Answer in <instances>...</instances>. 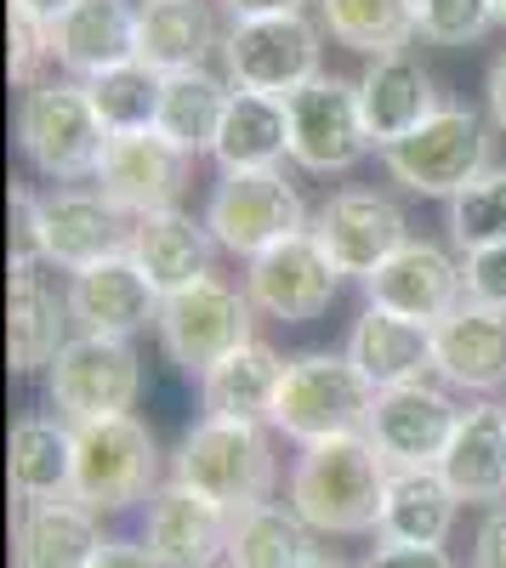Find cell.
Here are the masks:
<instances>
[{"label": "cell", "instance_id": "1", "mask_svg": "<svg viewBox=\"0 0 506 568\" xmlns=\"http://www.w3.org/2000/svg\"><path fill=\"white\" fill-rule=\"evenodd\" d=\"M387 471L393 466L371 438L342 433V438L302 444L285 495L313 535H371L376 517H382Z\"/></svg>", "mask_w": 506, "mask_h": 568}, {"label": "cell", "instance_id": "2", "mask_svg": "<svg viewBox=\"0 0 506 568\" xmlns=\"http://www.w3.org/2000/svg\"><path fill=\"white\" fill-rule=\"evenodd\" d=\"M371 409H376V387L347 353H302L285 364L273 426L291 444H318V438L364 433Z\"/></svg>", "mask_w": 506, "mask_h": 568}, {"label": "cell", "instance_id": "3", "mask_svg": "<svg viewBox=\"0 0 506 568\" xmlns=\"http://www.w3.org/2000/svg\"><path fill=\"white\" fill-rule=\"evenodd\" d=\"M18 149L23 160L52 176V182H80L98 176V160L109 149V131L85 98V80H34L18 103Z\"/></svg>", "mask_w": 506, "mask_h": 568}, {"label": "cell", "instance_id": "4", "mask_svg": "<svg viewBox=\"0 0 506 568\" xmlns=\"http://www.w3.org/2000/svg\"><path fill=\"white\" fill-rule=\"evenodd\" d=\"M171 478L211 495L227 511H251L273 495V444L251 420H216L205 415L189 426L171 455Z\"/></svg>", "mask_w": 506, "mask_h": 568}, {"label": "cell", "instance_id": "5", "mask_svg": "<svg viewBox=\"0 0 506 568\" xmlns=\"http://www.w3.org/2000/svg\"><path fill=\"white\" fill-rule=\"evenodd\" d=\"M382 160H387V176L398 187H409V194L455 200L473 176L489 171V136H484V120L473 109L444 103L409 136H398L393 149H382Z\"/></svg>", "mask_w": 506, "mask_h": 568}, {"label": "cell", "instance_id": "6", "mask_svg": "<svg viewBox=\"0 0 506 568\" xmlns=\"http://www.w3.org/2000/svg\"><path fill=\"white\" fill-rule=\"evenodd\" d=\"M251 296L234 291V284H222L216 273H205L200 284H189V291H171L160 302V347L165 358L182 369V375H211L234 347L256 342L251 336Z\"/></svg>", "mask_w": 506, "mask_h": 568}, {"label": "cell", "instance_id": "7", "mask_svg": "<svg viewBox=\"0 0 506 568\" xmlns=\"http://www.w3.org/2000/svg\"><path fill=\"white\" fill-rule=\"evenodd\" d=\"M160 449L136 415H103L74 426V500L91 511H125L154 495Z\"/></svg>", "mask_w": 506, "mask_h": 568}, {"label": "cell", "instance_id": "8", "mask_svg": "<svg viewBox=\"0 0 506 568\" xmlns=\"http://www.w3.org/2000/svg\"><path fill=\"white\" fill-rule=\"evenodd\" d=\"M205 227L222 251L251 262L307 233V205L296 194V182H285V171H222L205 205Z\"/></svg>", "mask_w": 506, "mask_h": 568}, {"label": "cell", "instance_id": "9", "mask_svg": "<svg viewBox=\"0 0 506 568\" xmlns=\"http://www.w3.org/2000/svg\"><path fill=\"white\" fill-rule=\"evenodd\" d=\"M136 393H143V364H136L125 336H85L80 329L45 369V398L69 426L131 415Z\"/></svg>", "mask_w": 506, "mask_h": 568}, {"label": "cell", "instance_id": "10", "mask_svg": "<svg viewBox=\"0 0 506 568\" xmlns=\"http://www.w3.org/2000/svg\"><path fill=\"white\" fill-rule=\"evenodd\" d=\"M318 34L307 12H280V18H234L222 34V63L240 91H267V98H291L318 74Z\"/></svg>", "mask_w": 506, "mask_h": 568}, {"label": "cell", "instance_id": "11", "mask_svg": "<svg viewBox=\"0 0 506 568\" xmlns=\"http://www.w3.org/2000/svg\"><path fill=\"white\" fill-rule=\"evenodd\" d=\"M291 160L313 176H336L353 171L364 154L376 149L364 131V109H358V80H336V74H313L302 91H291Z\"/></svg>", "mask_w": 506, "mask_h": 568}, {"label": "cell", "instance_id": "12", "mask_svg": "<svg viewBox=\"0 0 506 568\" xmlns=\"http://www.w3.org/2000/svg\"><path fill=\"white\" fill-rule=\"evenodd\" d=\"M307 233L336 262L342 278H371L409 240V222H404L398 200L376 194V187H342V194H331L313 211Z\"/></svg>", "mask_w": 506, "mask_h": 568}, {"label": "cell", "instance_id": "13", "mask_svg": "<svg viewBox=\"0 0 506 568\" xmlns=\"http://www.w3.org/2000/svg\"><path fill=\"white\" fill-rule=\"evenodd\" d=\"M131 222L114 200L103 194H80V187H52L34 194V245L40 262H52L63 273H80L103 256L131 251Z\"/></svg>", "mask_w": 506, "mask_h": 568}, {"label": "cell", "instance_id": "14", "mask_svg": "<svg viewBox=\"0 0 506 568\" xmlns=\"http://www.w3.org/2000/svg\"><path fill=\"white\" fill-rule=\"evenodd\" d=\"M189 160L171 136L160 131H125L109 136V149L98 160V194L114 200L125 216H149V211H171L189 187Z\"/></svg>", "mask_w": 506, "mask_h": 568}, {"label": "cell", "instance_id": "15", "mask_svg": "<svg viewBox=\"0 0 506 568\" xmlns=\"http://www.w3.org/2000/svg\"><path fill=\"white\" fill-rule=\"evenodd\" d=\"M336 284H342V273H336V262L325 251H318L313 233H296V240L251 256V267H245L251 307L267 313V318H280V324L318 318L336 302Z\"/></svg>", "mask_w": 506, "mask_h": 568}, {"label": "cell", "instance_id": "16", "mask_svg": "<svg viewBox=\"0 0 506 568\" xmlns=\"http://www.w3.org/2000/svg\"><path fill=\"white\" fill-rule=\"evenodd\" d=\"M69 318L74 329H85V336H136V329H149L160 324V291H154V278L136 267L131 251L120 256H103V262H91L80 273H69Z\"/></svg>", "mask_w": 506, "mask_h": 568}, {"label": "cell", "instance_id": "17", "mask_svg": "<svg viewBox=\"0 0 506 568\" xmlns=\"http://www.w3.org/2000/svg\"><path fill=\"white\" fill-rule=\"evenodd\" d=\"M234 517L216 506L211 495L189 489V484H160L149 495V524H143V546L165 562V568H216L227 562V540H234Z\"/></svg>", "mask_w": 506, "mask_h": 568}, {"label": "cell", "instance_id": "18", "mask_svg": "<svg viewBox=\"0 0 506 568\" xmlns=\"http://www.w3.org/2000/svg\"><path fill=\"white\" fill-rule=\"evenodd\" d=\"M455 420H462V409L449 404L444 387L404 382V387H382L376 393V409H371L364 438L387 455V466H438L449 438H455Z\"/></svg>", "mask_w": 506, "mask_h": 568}, {"label": "cell", "instance_id": "19", "mask_svg": "<svg viewBox=\"0 0 506 568\" xmlns=\"http://www.w3.org/2000/svg\"><path fill=\"white\" fill-rule=\"evenodd\" d=\"M364 291H371L376 307H393V313L422 318V324H438L467 302L462 267H455L449 251L433 245V240H404L371 278H364Z\"/></svg>", "mask_w": 506, "mask_h": 568}, {"label": "cell", "instance_id": "20", "mask_svg": "<svg viewBox=\"0 0 506 568\" xmlns=\"http://www.w3.org/2000/svg\"><path fill=\"white\" fill-rule=\"evenodd\" d=\"M347 358L382 393V387H404V382H427V369H438V342H433V324L371 302L347 329Z\"/></svg>", "mask_w": 506, "mask_h": 568}, {"label": "cell", "instance_id": "21", "mask_svg": "<svg viewBox=\"0 0 506 568\" xmlns=\"http://www.w3.org/2000/svg\"><path fill=\"white\" fill-rule=\"evenodd\" d=\"M358 109H364V131H371L376 149H393L398 136H409L444 103L433 91V74L409 52H382L358 74Z\"/></svg>", "mask_w": 506, "mask_h": 568}, {"label": "cell", "instance_id": "22", "mask_svg": "<svg viewBox=\"0 0 506 568\" xmlns=\"http://www.w3.org/2000/svg\"><path fill=\"white\" fill-rule=\"evenodd\" d=\"M52 63L91 80L103 69L136 63V7L131 0H74V7L45 29Z\"/></svg>", "mask_w": 506, "mask_h": 568}, {"label": "cell", "instance_id": "23", "mask_svg": "<svg viewBox=\"0 0 506 568\" xmlns=\"http://www.w3.org/2000/svg\"><path fill=\"white\" fill-rule=\"evenodd\" d=\"M69 302H58V291L40 278V262H12V284H7V358L12 375H34L52 369V358L69 347Z\"/></svg>", "mask_w": 506, "mask_h": 568}, {"label": "cell", "instance_id": "24", "mask_svg": "<svg viewBox=\"0 0 506 568\" xmlns=\"http://www.w3.org/2000/svg\"><path fill=\"white\" fill-rule=\"evenodd\" d=\"M438 375L462 393H500L506 387V313L462 302L449 318L433 324Z\"/></svg>", "mask_w": 506, "mask_h": 568}, {"label": "cell", "instance_id": "25", "mask_svg": "<svg viewBox=\"0 0 506 568\" xmlns=\"http://www.w3.org/2000/svg\"><path fill=\"white\" fill-rule=\"evenodd\" d=\"M455 511H462V495L449 489L438 466H393L376 535L387 546H444L455 529Z\"/></svg>", "mask_w": 506, "mask_h": 568}, {"label": "cell", "instance_id": "26", "mask_svg": "<svg viewBox=\"0 0 506 568\" xmlns=\"http://www.w3.org/2000/svg\"><path fill=\"white\" fill-rule=\"evenodd\" d=\"M98 546H103V529L85 500L74 495L29 500L12 535V562L18 568H91Z\"/></svg>", "mask_w": 506, "mask_h": 568}, {"label": "cell", "instance_id": "27", "mask_svg": "<svg viewBox=\"0 0 506 568\" xmlns=\"http://www.w3.org/2000/svg\"><path fill=\"white\" fill-rule=\"evenodd\" d=\"M211 227L194 222L189 211H149L131 222V256L136 267H143L154 278V291L171 296V291H189V284H200L211 273Z\"/></svg>", "mask_w": 506, "mask_h": 568}, {"label": "cell", "instance_id": "28", "mask_svg": "<svg viewBox=\"0 0 506 568\" xmlns=\"http://www.w3.org/2000/svg\"><path fill=\"white\" fill-rule=\"evenodd\" d=\"M222 52V34L205 0H143L136 7V63L154 74L205 69V58Z\"/></svg>", "mask_w": 506, "mask_h": 568}, {"label": "cell", "instance_id": "29", "mask_svg": "<svg viewBox=\"0 0 506 568\" xmlns=\"http://www.w3.org/2000/svg\"><path fill=\"white\" fill-rule=\"evenodd\" d=\"M438 471L449 478V489L462 495V500H473V506L506 500V404H473V409H462Z\"/></svg>", "mask_w": 506, "mask_h": 568}, {"label": "cell", "instance_id": "30", "mask_svg": "<svg viewBox=\"0 0 506 568\" xmlns=\"http://www.w3.org/2000/svg\"><path fill=\"white\" fill-rule=\"evenodd\" d=\"M280 382H285V358L273 353L267 342H245V347L227 353L211 375H200V398H205V415H216V420L273 426Z\"/></svg>", "mask_w": 506, "mask_h": 568}, {"label": "cell", "instance_id": "31", "mask_svg": "<svg viewBox=\"0 0 506 568\" xmlns=\"http://www.w3.org/2000/svg\"><path fill=\"white\" fill-rule=\"evenodd\" d=\"M211 154L222 171H280V160L291 154V103L234 85Z\"/></svg>", "mask_w": 506, "mask_h": 568}, {"label": "cell", "instance_id": "32", "mask_svg": "<svg viewBox=\"0 0 506 568\" xmlns=\"http://www.w3.org/2000/svg\"><path fill=\"white\" fill-rule=\"evenodd\" d=\"M7 478H12V495L23 506L74 495V426L23 415L12 426V444H7Z\"/></svg>", "mask_w": 506, "mask_h": 568}, {"label": "cell", "instance_id": "33", "mask_svg": "<svg viewBox=\"0 0 506 568\" xmlns=\"http://www.w3.org/2000/svg\"><path fill=\"white\" fill-rule=\"evenodd\" d=\"M227 80H216L211 69H182L160 80V120L154 131L171 136L182 154H211L216 136H222V114H227Z\"/></svg>", "mask_w": 506, "mask_h": 568}, {"label": "cell", "instance_id": "34", "mask_svg": "<svg viewBox=\"0 0 506 568\" xmlns=\"http://www.w3.org/2000/svg\"><path fill=\"white\" fill-rule=\"evenodd\" d=\"M313 529L296 517V506L262 500L234 517V540H227V568H302L313 557Z\"/></svg>", "mask_w": 506, "mask_h": 568}, {"label": "cell", "instance_id": "35", "mask_svg": "<svg viewBox=\"0 0 506 568\" xmlns=\"http://www.w3.org/2000/svg\"><path fill=\"white\" fill-rule=\"evenodd\" d=\"M318 23L336 45L364 58L404 52L416 29V0H318Z\"/></svg>", "mask_w": 506, "mask_h": 568}, {"label": "cell", "instance_id": "36", "mask_svg": "<svg viewBox=\"0 0 506 568\" xmlns=\"http://www.w3.org/2000/svg\"><path fill=\"white\" fill-rule=\"evenodd\" d=\"M160 80L149 63H120V69H103L85 80V98L98 109L103 131L109 136H125V131H154L160 120Z\"/></svg>", "mask_w": 506, "mask_h": 568}, {"label": "cell", "instance_id": "37", "mask_svg": "<svg viewBox=\"0 0 506 568\" xmlns=\"http://www.w3.org/2000/svg\"><path fill=\"white\" fill-rule=\"evenodd\" d=\"M449 240L462 251H484L506 240V171L473 176L462 194L449 200Z\"/></svg>", "mask_w": 506, "mask_h": 568}, {"label": "cell", "instance_id": "38", "mask_svg": "<svg viewBox=\"0 0 506 568\" xmlns=\"http://www.w3.org/2000/svg\"><path fill=\"white\" fill-rule=\"evenodd\" d=\"M500 23L495 0H416V29L433 45H473Z\"/></svg>", "mask_w": 506, "mask_h": 568}, {"label": "cell", "instance_id": "39", "mask_svg": "<svg viewBox=\"0 0 506 568\" xmlns=\"http://www.w3.org/2000/svg\"><path fill=\"white\" fill-rule=\"evenodd\" d=\"M462 284H467V302L506 313V240L500 245H484V251H467Z\"/></svg>", "mask_w": 506, "mask_h": 568}, {"label": "cell", "instance_id": "40", "mask_svg": "<svg viewBox=\"0 0 506 568\" xmlns=\"http://www.w3.org/2000/svg\"><path fill=\"white\" fill-rule=\"evenodd\" d=\"M7 34H12V52H7L12 85L29 91V85L40 80V63H52V40H45V23H34V18H23V12H12Z\"/></svg>", "mask_w": 506, "mask_h": 568}, {"label": "cell", "instance_id": "41", "mask_svg": "<svg viewBox=\"0 0 506 568\" xmlns=\"http://www.w3.org/2000/svg\"><path fill=\"white\" fill-rule=\"evenodd\" d=\"M358 568H455L444 546H376L371 557H364Z\"/></svg>", "mask_w": 506, "mask_h": 568}, {"label": "cell", "instance_id": "42", "mask_svg": "<svg viewBox=\"0 0 506 568\" xmlns=\"http://www.w3.org/2000/svg\"><path fill=\"white\" fill-rule=\"evenodd\" d=\"M473 568H506V506H495V511L484 517V524H478Z\"/></svg>", "mask_w": 506, "mask_h": 568}, {"label": "cell", "instance_id": "43", "mask_svg": "<svg viewBox=\"0 0 506 568\" xmlns=\"http://www.w3.org/2000/svg\"><path fill=\"white\" fill-rule=\"evenodd\" d=\"M91 568H165L149 546H131V540H103L98 557H91Z\"/></svg>", "mask_w": 506, "mask_h": 568}, {"label": "cell", "instance_id": "44", "mask_svg": "<svg viewBox=\"0 0 506 568\" xmlns=\"http://www.w3.org/2000/svg\"><path fill=\"white\" fill-rule=\"evenodd\" d=\"M234 18H280V12H302L307 0H222Z\"/></svg>", "mask_w": 506, "mask_h": 568}, {"label": "cell", "instance_id": "45", "mask_svg": "<svg viewBox=\"0 0 506 568\" xmlns=\"http://www.w3.org/2000/svg\"><path fill=\"white\" fill-rule=\"evenodd\" d=\"M484 98H489V120L506 131V52L489 63V80H484Z\"/></svg>", "mask_w": 506, "mask_h": 568}, {"label": "cell", "instance_id": "46", "mask_svg": "<svg viewBox=\"0 0 506 568\" xmlns=\"http://www.w3.org/2000/svg\"><path fill=\"white\" fill-rule=\"evenodd\" d=\"M69 7H74V0H12V12H23V18H34V23H45V29H52Z\"/></svg>", "mask_w": 506, "mask_h": 568}, {"label": "cell", "instance_id": "47", "mask_svg": "<svg viewBox=\"0 0 506 568\" xmlns=\"http://www.w3.org/2000/svg\"><path fill=\"white\" fill-rule=\"evenodd\" d=\"M302 568H353V562H347V557H336V551H313Z\"/></svg>", "mask_w": 506, "mask_h": 568}, {"label": "cell", "instance_id": "48", "mask_svg": "<svg viewBox=\"0 0 506 568\" xmlns=\"http://www.w3.org/2000/svg\"><path fill=\"white\" fill-rule=\"evenodd\" d=\"M495 7H500V29H506V0H495Z\"/></svg>", "mask_w": 506, "mask_h": 568}]
</instances>
